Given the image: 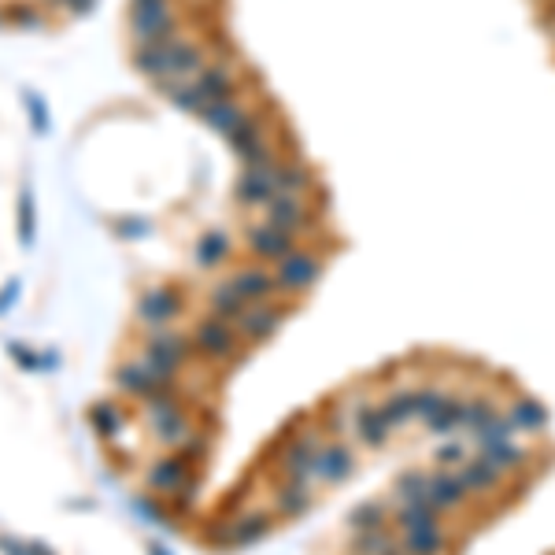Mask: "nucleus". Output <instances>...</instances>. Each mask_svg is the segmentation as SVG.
<instances>
[{"label": "nucleus", "instance_id": "obj_1", "mask_svg": "<svg viewBox=\"0 0 555 555\" xmlns=\"http://www.w3.org/2000/svg\"><path fill=\"white\" fill-rule=\"evenodd\" d=\"M141 359L156 370L160 378H167V382H181V378H185V370L193 366L197 352H193L190 334L163 326V330H149V334L141 337Z\"/></svg>", "mask_w": 555, "mask_h": 555}, {"label": "nucleus", "instance_id": "obj_2", "mask_svg": "<svg viewBox=\"0 0 555 555\" xmlns=\"http://www.w3.org/2000/svg\"><path fill=\"white\" fill-rule=\"evenodd\" d=\"M112 382H115V389H119L126 400L141 404V407L160 404V400H170V396H181V382L160 378L141 355H137V359H122V363L112 370Z\"/></svg>", "mask_w": 555, "mask_h": 555}, {"label": "nucleus", "instance_id": "obj_3", "mask_svg": "<svg viewBox=\"0 0 555 555\" xmlns=\"http://www.w3.org/2000/svg\"><path fill=\"white\" fill-rule=\"evenodd\" d=\"M145 414H149V433L163 452H174L197 430V404L185 393L170 396V400H160V404H149Z\"/></svg>", "mask_w": 555, "mask_h": 555}, {"label": "nucleus", "instance_id": "obj_4", "mask_svg": "<svg viewBox=\"0 0 555 555\" xmlns=\"http://www.w3.org/2000/svg\"><path fill=\"white\" fill-rule=\"evenodd\" d=\"M130 37L133 49H149V44H167L178 37V12L170 0H130Z\"/></svg>", "mask_w": 555, "mask_h": 555}, {"label": "nucleus", "instance_id": "obj_5", "mask_svg": "<svg viewBox=\"0 0 555 555\" xmlns=\"http://www.w3.org/2000/svg\"><path fill=\"white\" fill-rule=\"evenodd\" d=\"M190 341H193L197 359H208V363H234V359L245 355V341L238 337V330L226 326V322H219L208 311L197 318V326L190 330Z\"/></svg>", "mask_w": 555, "mask_h": 555}, {"label": "nucleus", "instance_id": "obj_6", "mask_svg": "<svg viewBox=\"0 0 555 555\" xmlns=\"http://www.w3.org/2000/svg\"><path fill=\"white\" fill-rule=\"evenodd\" d=\"M137 322L149 330H163V326H174V322L185 315V293L174 289V286H152L137 297V307H133Z\"/></svg>", "mask_w": 555, "mask_h": 555}, {"label": "nucleus", "instance_id": "obj_7", "mask_svg": "<svg viewBox=\"0 0 555 555\" xmlns=\"http://www.w3.org/2000/svg\"><path fill=\"white\" fill-rule=\"evenodd\" d=\"M270 270H274V282H278V289H282V297L293 300V297H300V293L318 286L322 259L315 252H307V248H297L293 256H286L282 263H274Z\"/></svg>", "mask_w": 555, "mask_h": 555}, {"label": "nucleus", "instance_id": "obj_8", "mask_svg": "<svg viewBox=\"0 0 555 555\" xmlns=\"http://www.w3.org/2000/svg\"><path fill=\"white\" fill-rule=\"evenodd\" d=\"M193 482H200V474L185 462L178 452H163V455H156L149 467H145V485H149V492L152 496H174V492H181L185 485H193Z\"/></svg>", "mask_w": 555, "mask_h": 555}, {"label": "nucleus", "instance_id": "obj_9", "mask_svg": "<svg viewBox=\"0 0 555 555\" xmlns=\"http://www.w3.org/2000/svg\"><path fill=\"white\" fill-rule=\"evenodd\" d=\"M245 248L252 256V263H263V267H274L282 263L286 256H293L297 248H304L293 234H286V229H278L270 222H256L248 234H245Z\"/></svg>", "mask_w": 555, "mask_h": 555}, {"label": "nucleus", "instance_id": "obj_10", "mask_svg": "<svg viewBox=\"0 0 555 555\" xmlns=\"http://www.w3.org/2000/svg\"><path fill=\"white\" fill-rule=\"evenodd\" d=\"M289 318V300H270V304H252L248 315L238 322V337L256 348V345H267L278 330H282V322Z\"/></svg>", "mask_w": 555, "mask_h": 555}, {"label": "nucleus", "instance_id": "obj_11", "mask_svg": "<svg viewBox=\"0 0 555 555\" xmlns=\"http://www.w3.org/2000/svg\"><path fill=\"white\" fill-rule=\"evenodd\" d=\"M286 163V160H282ZM282 163H267V167H241L234 197L241 208H267L278 197V170Z\"/></svg>", "mask_w": 555, "mask_h": 555}, {"label": "nucleus", "instance_id": "obj_12", "mask_svg": "<svg viewBox=\"0 0 555 555\" xmlns=\"http://www.w3.org/2000/svg\"><path fill=\"white\" fill-rule=\"evenodd\" d=\"M226 282L234 286V293H241L248 304L289 300V297H282V289H278V282H274V270H270V267H263V263H245V267H238L234 274L226 278Z\"/></svg>", "mask_w": 555, "mask_h": 555}, {"label": "nucleus", "instance_id": "obj_13", "mask_svg": "<svg viewBox=\"0 0 555 555\" xmlns=\"http://www.w3.org/2000/svg\"><path fill=\"white\" fill-rule=\"evenodd\" d=\"M352 467H355V455H352L348 444L322 441L318 452H315V462H311V478L322 482V485H337V482H345L352 474Z\"/></svg>", "mask_w": 555, "mask_h": 555}, {"label": "nucleus", "instance_id": "obj_14", "mask_svg": "<svg viewBox=\"0 0 555 555\" xmlns=\"http://www.w3.org/2000/svg\"><path fill=\"white\" fill-rule=\"evenodd\" d=\"M85 419H89V430L97 433L101 444H115L130 430V414H126L122 400H97L85 411Z\"/></svg>", "mask_w": 555, "mask_h": 555}, {"label": "nucleus", "instance_id": "obj_15", "mask_svg": "<svg viewBox=\"0 0 555 555\" xmlns=\"http://www.w3.org/2000/svg\"><path fill=\"white\" fill-rule=\"evenodd\" d=\"M193 89L200 92V101H204V108H208V104H219V101L238 97V78H234V71H229L226 60H208L204 71L193 78Z\"/></svg>", "mask_w": 555, "mask_h": 555}, {"label": "nucleus", "instance_id": "obj_16", "mask_svg": "<svg viewBox=\"0 0 555 555\" xmlns=\"http://www.w3.org/2000/svg\"><path fill=\"white\" fill-rule=\"evenodd\" d=\"M315 507V485L304 478V482H282L274 489V515L282 519H304Z\"/></svg>", "mask_w": 555, "mask_h": 555}, {"label": "nucleus", "instance_id": "obj_17", "mask_svg": "<svg viewBox=\"0 0 555 555\" xmlns=\"http://www.w3.org/2000/svg\"><path fill=\"white\" fill-rule=\"evenodd\" d=\"M248 307L252 304L241 293H234V286H229V282H219L208 293V315H215L219 322H226V326H234V330H238V322L248 315Z\"/></svg>", "mask_w": 555, "mask_h": 555}, {"label": "nucleus", "instance_id": "obj_18", "mask_svg": "<svg viewBox=\"0 0 555 555\" xmlns=\"http://www.w3.org/2000/svg\"><path fill=\"white\" fill-rule=\"evenodd\" d=\"M248 115V108L241 104V97H229V101H219V104H208L200 112V119L208 122V130H215L219 137H229L238 130V122Z\"/></svg>", "mask_w": 555, "mask_h": 555}, {"label": "nucleus", "instance_id": "obj_19", "mask_svg": "<svg viewBox=\"0 0 555 555\" xmlns=\"http://www.w3.org/2000/svg\"><path fill=\"white\" fill-rule=\"evenodd\" d=\"M229 256H234V238H229L226 229H208V234L197 241V252H193L197 267H204V270L222 267Z\"/></svg>", "mask_w": 555, "mask_h": 555}, {"label": "nucleus", "instance_id": "obj_20", "mask_svg": "<svg viewBox=\"0 0 555 555\" xmlns=\"http://www.w3.org/2000/svg\"><path fill=\"white\" fill-rule=\"evenodd\" d=\"M400 548L407 555H441L444 551V537H441L437 526H414V530H404Z\"/></svg>", "mask_w": 555, "mask_h": 555}, {"label": "nucleus", "instance_id": "obj_21", "mask_svg": "<svg viewBox=\"0 0 555 555\" xmlns=\"http://www.w3.org/2000/svg\"><path fill=\"white\" fill-rule=\"evenodd\" d=\"M174 452H178L185 462H190V467H193L197 474H200V467L211 459V426H200V423H197V430H193L190 437H185Z\"/></svg>", "mask_w": 555, "mask_h": 555}, {"label": "nucleus", "instance_id": "obj_22", "mask_svg": "<svg viewBox=\"0 0 555 555\" xmlns=\"http://www.w3.org/2000/svg\"><path fill=\"white\" fill-rule=\"evenodd\" d=\"M163 97L178 108V112H190V115H200L204 112V101H200V92L193 89V82H160L156 85Z\"/></svg>", "mask_w": 555, "mask_h": 555}, {"label": "nucleus", "instance_id": "obj_23", "mask_svg": "<svg viewBox=\"0 0 555 555\" xmlns=\"http://www.w3.org/2000/svg\"><path fill=\"white\" fill-rule=\"evenodd\" d=\"M15 234H19V245H23V248H34V238H37V208H34V193H30V190L19 193Z\"/></svg>", "mask_w": 555, "mask_h": 555}, {"label": "nucleus", "instance_id": "obj_24", "mask_svg": "<svg viewBox=\"0 0 555 555\" xmlns=\"http://www.w3.org/2000/svg\"><path fill=\"white\" fill-rule=\"evenodd\" d=\"M23 108L30 115V130L37 137H44V133L53 130V112H49V104H44V97H41L37 89H23Z\"/></svg>", "mask_w": 555, "mask_h": 555}, {"label": "nucleus", "instance_id": "obj_25", "mask_svg": "<svg viewBox=\"0 0 555 555\" xmlns=\"http://www.w3.org/2000/svg\"><path fill=\"white\" fill-rule=\"evenodd\" d=\"M5 8V26H15V30H41L44 26V15L26 5V0H12V5H0Z\"/></svg>", "mask_w": 555, "mask_h": 555}, {"label": "nucleus", "instance_id": "obj_26", "mask_svg": "<svg viewBox=\"0 0 555 555\" xmlns=\"http://www.w3.org/2000/svg\"><path fill=\"white\" fill-rule=\"evenodd\" d=\"M348 522H352L355 533H363V530H382L385 526V511H382L378 503H359Z\"/></svg>", "mask_w": 555, "mask_h": 555}, {"label": "nucleus", "instance_id": "obj_27", "mask_svg": "<svg viewBox=\"0 0 555 555\" xmlns=\"http://www.w3.org/2000/svg\"><path fill=\"white\" fill-rule=\"evenodd\" d=\"M133 507H137V515L149 519V522H156V526H167L170 522V511H167V500L163 496H141Z\"/></svg>", "mask_w": 555, "mask_h": 555}, {"label": "nucleus", "instance_id": "obj_28", "mask_svg": "<svg viewBox=\"0 0 555 555\" xmlns=\"http://www.w3.org/2000/svg\"><path fill=\"white\" fill-rule=\"evenodd\" d=\"M8 355L23 366V370H41V352H34V348H26L23 341H12L8 345Z\"/></svg>", "mask_w": 555, "mask_h": 555}, {"label": "nucleus", "instance_id": "obj_29", "mask_svg": "<svg viewBox=\"0 0 555 555\" xmlns=\"http://www.w3.org/2000/svg\"><path fill=\"white\" fill-rule=\"evenodd\" d=\"M115 234H119V238H126V241H133V238H145V234H149V219H137V215L119 219V222H115Z\"/></svg>", "mask_w": 555, "mask_h": 555}, {"label": "nucleus", "instance_id": "obj_30", "mask_svg": "<svg viewBox=\"0 0 555 555\" xmlns=\"http://www.w3.org/2000/svg\"><path fill=\"white\" fill-rule=\"evenodd\" d=\"M19 293H23V282H19V278H12V282H8L5 289H0V315H8V311L15 307Z\"/></svg>", "mask_w": 555, "mask_h": 555}, {"label": "nucleus", "instance_id": "obj_31", "mask_svg": "<svg viewBox=\"0 0 555 555\" xmlns=\"http://www.w3.org/2000/svg\"><path fill=\"white\" fill-rule=\"evenodd\" d=\"M56 5H63L71 15H78V19H82V15H89L92 8H97V0H56Z\"/></svg>", "mask_w": 555, "mask_h": 555}, {"label": "nucleus", "instance_id": "obj_32", "mask_svg": "<svg viewBox=\"0 0 555 555\" xmlns=\"http://www.w3.org/2000/svg\"><path fill=\"white\" fill-rule=\"evenodd\" d=\"M0 551L5 555H26V544L15 540V537H0Z\"/></svg>", "mask_w": 555, "mask_h": 555}, {"label": "nucleus", "instance_id": "obj_33", "mask_svg": "<svg viewBox=\"0 0 555 555\" xmlns=\"http://www.w3.org/2000/svg\"><path fill=\"white\" fill-rule=\"evenodd\" d=\"M26 555H53V548L44 544V540H30L26 544Z\"/></svg>", "mask_w": 555, "mask_h": 555}, {"label": "nucleus", "instance_id": "obj_34", "mask_svg": "<svg viewBox=\"0 0 555 555\" xmlns=\"http://www.w3.org/2000/svg\"><path fill=\"white\" fill-rule=\"evenodd\" d=\"M149 555H170V551H167L160 540H152V544H149Z\"/></svg>", "mask_w": 555, "mask_h": 555}, {"label": "nucleus", "instance_id": "obj_35", "mask_svg": "<svg viewBox=\"0 0 555 555\" xmlns=\"http://www.w3.org/2000/svg\"><path fill=\"white\" fill-rule=\"evenodd\" d=\"M0 26H5V8H0Z\"/></svg>", "mask_w": 555, "mask_h": 555}]
</instances>
